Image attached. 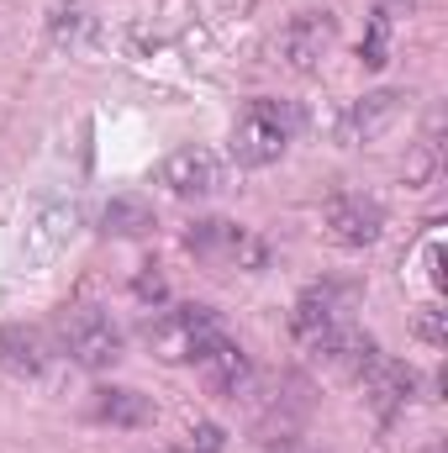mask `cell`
<instances>
[{
  "instance_id": "1",
  "label": "cell",
  "mask_w": 448,
  "mask_h": 453,
  "mask_svg": "<svg viewBox=\"0 0 448 453\" xmlns=\"http://www.w3.org/2000/svg\"><path fill=\"white\" fill-rule=\"evenodd\" d=\"M301 132V111L290 101H248L232 121V158L237 169H269Z\"/></svg>"
},
{
  "instance_id": "2",
  "label": "cell",
  "mask_w": 448,
  "mask_h": 453,
  "mask_svg": "<svg viewBox=\"0 0 448 453\" xmlns=\"http://www.w3.org/2000/svg\"><path fill=\"white\" fill-rule=\"evenodd\" d=\"M53 338H58V353L80 369H112L127 353V333L101 306H64L53 322Z\"/></svg>"
},
{
  "instance_id": "3",
  "label": "cell",
  "mask_w": 448,
  "mask_h": 453,
  "mask_svg": "<svg viewBox=\"0 0 448 453\" xmlns=\"http://www.w3.org/2000/svg\"><path fill=\"white\" fill-rule=\"evenodd\" d=\"M217 333H222V317L212 306H164L143 322V342L164 364H190Z\"/></svg>"
},
{
  "instance_id": "4",
  "label": "cell",
  "mask_w": 448,
  "mask_h": 453,
  "mask_svg": "<svg viewBox=\"0 0 448 453\" xmlns=\"http://www.w3.org/2000/svg\"><path fill=\"white\" fill-rule=\"evenodd\" d=\"M185 248H190L201 264H212V269H243V274H259V269L269 264L264 237L248 232L243 222H222V217L196 222L190 232H185Z\"/></svg>"
},
{
  "instance_id": "5",
  "label": "cell",
  "mask_w": 448,
  "mask_h": 453,
  "mask_svg": "<svg viewBox=\"0 0 448 453\" xmlns=\"http://www.w3.org/2000/svg\"><path fill=\"white\" fill-rule=\"evenodd\" d=\"M158 185H164L169 196H180V201H206V196H217L227 185V164L212 148L185 142V148H174V153L158 164Z\"/></svg>"
},
{
  "instance_id": "6",
  "label": "cell",
  "mask_w": 448,
  "mask_h": 453,
  "mask_svg": "<svg viewBox=\"0 0 448 453\" xmlns=\"http://www.w3.org/2000/svg\"><path fill=\"white\" fill-rule=\"evenodd\" d=\"M353 385L364 390V401L380 411V417H401L406 406H412V395H417V374L406 369V364H396V358H385L380 348L353 369Z\"/></svg>"
},
{
  "instance_id": "7",
  "label": "cell",
  "mask_w": 448,
  "mask_h": 453,
  "mask_svg": "<svg viewBox=\"0 0 448 453\" xmlns=\"http://www.w3.org/2000/svg\"><path fill=\"white\" fill-rule=\"evenodd\" d=\"M190 364H196L201 385H206L212 395H222V401H237V395H248V390H253V364H248L243 342L227 338V327H222L212 342H206V348H201Z\"/></svg>"
},
{
  "instance_id": "8",
  "label": "cell",
  "mask_w": 448,
  "mask_h": 453,
  "mask_svg": "<svg viewBox=\"0 0 448 453\" xmlns=\"http://www.w3.org/2000/svg\"><path fill=\"white\" fill-rule=\"evenodd\" d=\"M322 226H328V237L343 242V248H369L375 237H380V226H385V211L369 201V196H333L328 206H322Z\"/></svg>"
},
{
  "instance_id": "9",
  "label": "cell",
  "mask_w": 448,
  "mask_h": 453,
  "mask_svg": "<svg viewBox=\"0 0 448 453\" xmlns=\"http://www.w3.org/2000/svg\"><path fill=\"white\" fill-rule=\"evenodd\" d=\"M333 16L328 11H301L290 27H285V37H280V48H285V58L296 64V69H312L328 48H333Z\"/></svg>"
},
{
  "instance_id": "10",
  "label": "cell",
  "mask_w": 448,
  "mask_h": 453,
  "mask_svg": "<svg viewBox=\"0 0 448 453\" xmlns=\"http://www.w3.org/2000/svg\"><path fill=\"white\" fill-rule=\"evenodd\" d=\"M0 369L16 374V380H37L48 369V338L27 322H11L0 327Z\"/></svg>"
},
{
  "instance_id": "11",
  "label": "cell",
  "mask_w": 448,
  "mask_h": 453,
  "mask_svg": "<svg viewBox=\"0 0 448 453\" xmlns=\"http://www.w3.org/2000/svg\"><path fill=\"white\" fill-rule=\"evenodd\" d=\"M90 417L106 427H153V401L127 385H101L90 395Z\"/></svg>"
},
{
  "instance_id": "12",
  "label": "cell",
  "mask_w": 448,
  "mask_h": 453,
  "mask_svg": "<svg viewBox=\"0 0 448 453\" xmlns=\"http://www.w3.org/2000/svg\"><path fill=\"white\" fill-rule=\"evenodd\" d=\"M401 101H406V96H396V90H375V96H364L353 111L343 116V142H348V148L375 142V137L401 116Z\"/></svg>"
},
{
  "instance_id": "13",
  "label": "cell",
  "mask_w": 448,
  "mask_h": 453,
  "mask_svg": "<svg viewBox=\"0 0 448 453\" xmlns=\"http://www.w3.org/2000/svg\"><path fill=\"white\" fill-rule=\"evenodd\" d=\"M148 226H153V217H148L143 201H112L106 206V232H116V237H137Z\"/></svg>"
},
{
  "instance_id": "14",
  "label": "cell",
  "mask_w": 448,
  "mask_h": 453,
  "mask_svg": "<svg viewBox=\"0 0 448 453\" xmlns=\"http://www.w3.org/2000/svg\"><path fill=\"white\" fill-rule=\"evenodd\" d=\"M359 58H364V69H385V64H390V16H385V11L369 16V37H364Z\"/></svg>"
},
{
  "instance_id": "15",
  "label": "cell",
  "mask_w": 448,
  "mask_h": 453,
  "mask_svg": "<svg viewBox=\"0 0 448 453\" xmlns=\"http://www.w3.org/2000/svg\"><path fill=\"white\" fill-rule=\"evenodd\" d=\"M185 438H190V443H185L190 453H222V427H212V422H201V427H190Z\"/></svg>"
},
{
  "instance_id": "16",
  "label": "cell",
  "mask_w": 448,
  "mask_h": 453,
  "mask_svg": "<svg viewBox=\"0 0 448 453\" xmlns=\"http://www.w3.org/2000/svg\"><path fill=\"white\" fill-rule=\"evenodd\" d=\"M417 333H422V338L438 348V342H444V311H438V306H428V311L417 317Z\"/></svg>"
},
{
  "instance_id": "17",
  "label": "cell",
  "mask_w": 448,
  "mask_h": 453,
  "mask_svg": "<svg viewBox=\"0 0 448 453\" xmlns=\"http://www.w3.org/2000/svg\"><path fill=\"white\" fill-rule=\"evenodd\" d=\"M406 5H412V0H406Z\"/></svg>"
}]
</instances>
